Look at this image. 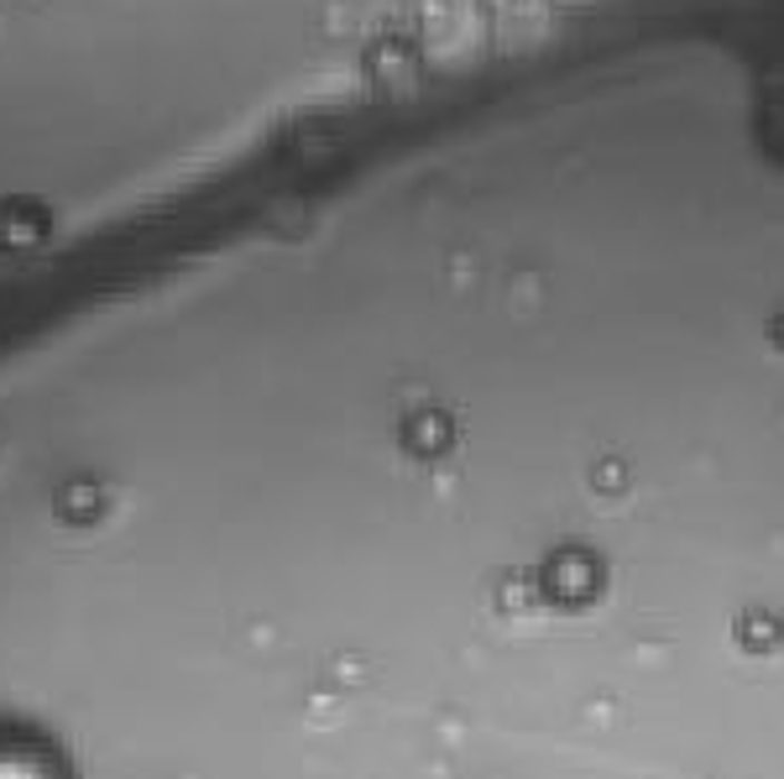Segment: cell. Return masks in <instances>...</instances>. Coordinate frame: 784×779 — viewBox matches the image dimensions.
I'll list each match as a JSON object with an SVG mask.
<instances>
[{
    "mask_svg": "<svg viewBox=\"0 0 784 779\" xmlns=\"http://www.w3.org/2000/svg\"><path fill=\"white\" fill-rule=\"evenodd\" d=\"M659 440H576L502 372L487 461L413 403L341 482L345 779H784V189L712 141L539 199Z\"/></svg>",
    "mask_w": 784,
    "mask_h": 779,
    "instance_id": "6da1fadb",
    "label": "cell"
}]
</instances>
